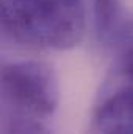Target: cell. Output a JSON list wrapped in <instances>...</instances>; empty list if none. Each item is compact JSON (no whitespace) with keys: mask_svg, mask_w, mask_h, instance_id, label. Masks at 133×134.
I'll list each match as a JSON object with an SVG mask.
<instances>
[{"mask_svg":"<svg viewBox=\"0 0 133 134\" xmlns=\"http://www.w3.org/2000/svg\"><path fill=\"white\" fill-rule=\"evenodd\" d=\"M88 134H133V84H125L99 103Z\"/></svg>","mask_w":133,"mask_h":134,"instance_id":"cell-3","label":"cell"},{"mask_svg":"<svg viewBox=\"0 0 133 134\" xmlns=\"http://www.w3.org/2000/svg\"><path fill=\"white\" fill-rule=\"evenodd\" d=\"M2 30L13 42L38 50H69L85 34L83 0H0Z\"/></svg>","mask_w":133,"mask_h":134,"instance_id":"cell-1","label":"cell"},{"mask_svg":"<svg viewBox=\"0 0 133 134\" xmlns=\"http://www.w3.org/2000/svg\"><path fill=\"white\" fill-rule=\"evenodd\" d=\"M3 98L16 117L42 120L60 103V83L55 69L44 61H13L2 69Z\"/></svg>","mask_w":133,"mask_h":134,"instance_id":"cell-2","label":"cell"},{"mask_svg":"<svg viewBox=\"0 0 133 134\" xmlns=\"http://www.w3.org/2000/svg\"><path fill=\"white\" fill-rule=\"evenodd\" d=\"M5 134H52L39 120H30V119H22L16 117Z\"/></svg>","mask_w":133,"mask_h":134,"instance_id":"cell-5","label":"cell"},{"mask_svg":"<svg viewBox=\"0 0 133 134\" xmlns=\"http://www.w3.org/2000/svg\"><path fill=\"white\" fill-rule=\"evenodd\" d=\"M94 25L103 44H124L133 33V20L121 0H93Z\"/></svg>","mask_w":133,"mask_h":134,"instance_id":"cell-4","label":"cell"},{"mask_svg":"<svg viewBox=\"0 0 133 134\" xmlns=\"http://www.w3.org/2000/svg\"><path fill=\"white\" fill-rule=\"evenodd\" d=\"M119 72L129 84H133V39L127 42V45L121 55Z\"/></svg>","mask_w":133,"mask_h":134,"instance_id":"cell-6","label":"cell"}]
</instances>
